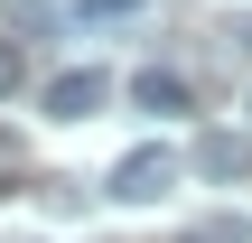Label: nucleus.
Segmentation results:
<instances>
[{"label": "nucleus", "instance_id": "f257e3e1", "mask_svg": "<svg viewBox=\"0 0 252 243\" xmlns=\"http://www.w3.org/2000/svg\"><path fill=\"white\" fill-rule=\"evenodd\" d=\"M168 187H178V150H168V140H140V150L112 159V197H122V206H159Z\"/></svg>", "mask_w": 252, "mask_h": 243}, {"label": "nucleus", "instance_id": "f03ea898", "mask_svg": "<svg viewBox=\"0 0 252 243\" xmlns=\"http://www.w3.org/2000/svg\"><path fill=\"white\" fill-rule=\"evenodd\" d=\"M112 103V75L103 66H65V75H47V122H94Z\"/></svg>", "mask_w": 252, "mask_h": 243}, {"label": "nucleus", "instance_id": "7ed1b4c3", "mask_svg": "<svg viewBox=\"0 0 252 243\" xmlns=\"http://www.w3.org/2000/svg\"><path fill=\"white\" fill-rule=\"evenodd\" d=\"M131 103H140V112H187L196 94H187V75H168V66H150V75H131Z\"/></svg>", "mask_w": 252, "mask_h": 243}, {"label": "nucleus", "instance_id": "20e7f679", "mask_svg": "<svg viewBox=\"0 0 252 243\" xmlns=\"http://www.w3.org/2000/svg\"><path fill=\"white\" fill-rule=\"evenodd\" d=\"M196 169H206V178H243V169H252V150L234 140V131H196Z\"/></svg>", "mask_w": 252, "mask_h": 243}, {"label": "nucleus", "instance_id": "39448f33", "mask_svg": "<svg viewBox=\"0 0 252 243\" xmlns=\"http://www.w3.org/2000/svg\"><path fill=\"white\" fill-rule=\"evenodd\" d=\"M178 243H252V225H243V215H196Z\"/></svg>", "mask_w": 252, "mask_h": 243}, {"label": "nucleus", "instance_id": "423d86ee", "mask_svg": "<svg viewBox=\"0 0 252 243\" xmlns=\"http://www.w3.org/2000/svg\"><path fill=\"white\" fill-rule=\"evenodd\" d=\"M19 84H28V56H19V47L0 37V94H19Z\"/></svg>", "mask_w": 252, "mask_h": 243}, {"label": "nucleus", "instance_id": "0eeeda50", "mask_svg": "<svg viewBox=\"0 0 252 243\" xmlns=\"http://www.w3.org/2000/svg\"><path fill=\"white\" fill-rule=\"evenodd\" d=\"M84 19H94V28H112V19H140V0H94Z\"/></svg>", "mask_w": 252, "mask_h": 243}, {"label": "nucleus", "instance_id": "6e6552de", "mask_svg": "<svg viewBox=\"0 0 252 243\" xmlns=\"http://www.w3.org/2000/svg\"><path fill=\"white\" fill-rule=\"evenodd\" d=\"M9 169H19V140H9V131H0V178H9Z\"/></svg>", "mask_w": 252, "mask_h": 243}]
</instances>
